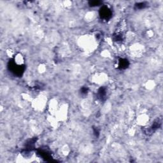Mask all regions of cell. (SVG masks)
Wrapping results in <instances>:
<instances>
[{
	"label": "cell",
	"instance_id": "obj_1",
	"mask_svg": "<svg viewBox=\"0 0 163 163\" xmlns=\"http://www.w3.org/2000/svg\"><path fill=\"white\" fill-rule=\"evenodd\" d=\"M8 69L11 72L13 73L15 75L20 77L23 74L24 72V66L18 65L14 61H10L8 63Z\"/></svg>",
	"mask_w": 163,
	"mask_h": 163
},
{
	"label": "cell",
	"instance_id": "obj_2",
	"mask_svg": "<svg viewBox=\"0 0 163 163\" xmlns=\"http://www.w3.org/2000/svg\"><path fill=\"white\" fill-rule=\"evenodd\" d=\"M100 15L101 19L104 20H108L111 17L112 13L110 8L106 6H103L102 8L100 9Z\"/></svg>",
	"mask_w": 163,
	"mask_h": 163
},
{
	"label": "cell",
	"instance_id": "obj_3",
	"mask_svg": "<svg viewBox=\"0 0 163 163\" xmlns=\"http://www.w3.org/2000/svg\"><path fill=\"white\" fill-rule=\"evenodd\" d=\"M129 62L126 59H120L118 61V68L121 69H124L128 68Z\"/></svg>",
	"mask_w": 163,
	"mask_h": 163
},
{
	"label": "cell",
	"instance_id": "obj_4",
	"mask_svg": "<svg viewBox=\"0 0 163 163\" xmlns=\"http://www.w3.org/2000/svg\"><path fill=\"white\" fill-rule=\"evenodd\" d=\"M106 90L105 87H101L99 89L98 91V94H97V98L101 101H105L106 99Z\"/></svg>",
	"mask_w": 163,
	"mask_h": 163
},
{
	"label": "cell",
	"instance_id": "obj_5",
	"mask_svg": "<svg viewBox=\"0 0 163 163\" xmlns=\"http://www.w3.org/2000/svg\"><path fill=\"white\" fill-rule=\"evenodd\" d=\"M35 138H33V139H31L26 143V150L25 151H30V150H32L33 149L35 148ZM24 151V152H25Z\"/></svg>",
	"mask_w": 163,
	"mask_h": 163
},
{
	"label": "cell",
	"instance_id": "obj_6",
	"mask_svg": "<svg viewBox=\"0 0 163 163\" xmlns=\"http://www.w3.org/2000/svg\"><path fill=\"white\" fill-rule=\"evenodd\" d=\"M38 154H40V155L46 160H49V159H51L49 153H48L46 151L45 152V150H39Z\"/></svg>",
	"mask_w": 163,
	"mask_h": 163
},
{
	"label": "cell",
	"instance_id": "obj_7",
	"mask_svg": "<svg viewBox=\"0 0 163 163\" xmlns=\"http://www.w3.org/2000/svg\"><path fill=\"white\" fill-rule=\"evenodd\" d=\"M160 126V122L159 121H157V122H155L153 124L152 126H151V128H150V131L151 132H154L155 131H156L157 129L159 128V127Z\"/></svg>",
	"mask_w": 163,
	"mask_h": 163
},
{
	"label": "cell",
	"instance_id": "obj_8",
	"mask_svg": "<svg viewBox=\"0 0 163 163\" xmlns=\"http://www.w3.org/2000/svg\"><path fill=\"white\" fill-rule=\"evenodd\" d=\"M147 7V4L144 2H142V3H139L136 4L135 7L137 8V9H143V8H145Z\"/></svg>",
	"mask_w": 163,
	"mask_h": 163
},
{
	"label": "cell",
	"instance_id": "obj_9",
	"mask_svg": "<svg viewBox=\"0 0 163 163\" xmlns=\"http://www.w3.org/2000/svg\"><path fill=\"white\" fill-rule=\"evenodd\" d=\"M101 3L100 1H92V2H89V5L90 7H96V6H99Z\"/></svg>",
	"mask_w": 163,
	"mask_h": 163
},
{
	"label": "cell",
	"instance_id": "obj_10",
	"mask_svg": "<svg viewBox=\"0 0 163 163\" xmlns=\"http://www.w3.org/2000/svg\"><path fill=\"white\" fill-rule=\"evenodd\" d=\"M88 90H89V89L87 87H84L81 89L80 92L82 95H86L88 93Z\"/></svg>",
	"mask_w": 163,
	"mask_h": 163
},
{
	"label": "cell",
	"instance_id": "obj_11",
	"mask_svg": "<svg viewBox=\"0 0 163 163\" xmlns=\"http://www.w3.org/2000/svg\"><path fill=\"white\" fill-rule=\"evenodd\" d=\"M93 130H94V135L96 136V137H98L99 134H100V131H99V130L97 128H94L93 129Z\"/></svg>",
	"mask_w": 163,
	"mask_h": 163
}]
</instances>
